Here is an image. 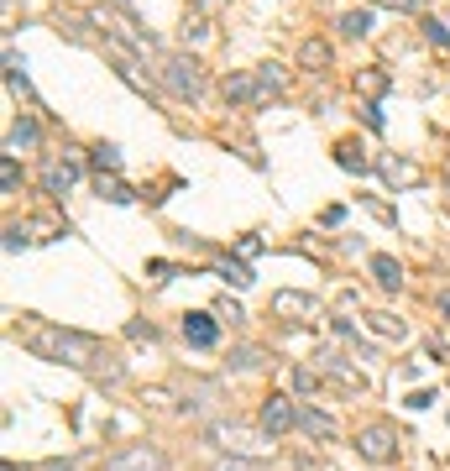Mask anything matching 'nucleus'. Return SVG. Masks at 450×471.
<instances>
[{"label": "nucleus", "mask_w": 450, "mask_h": 471, "mask_svg": "<svg viewBox=\"0 0 450 471\" xmlns=\"http://www.w3.org/2000/svg\"><path fill=\"white\" fill-rule=\"evenodd\" d=\"M100 194L110 199V205H131V199H137V194H131V183H121V178H105V173H100Z\"/></svg>", "instance_id": "nucleus-20"}, {"label": "nucleus", "mask_w": 450, "mask_h": 471, "mask_svg": "<svg viewBox=\"0 0 450 471\" xmlns=\"http://www.w3.org/2000/svg\"><path fill=\"white\" fill-rule=\"evenodd\" d=\"M335 163L346 168V173H367V157H362V147H356V142H340L335 147Z\"/></svg>", "instance_id": "nucleus-19"}, {"label": "nucleus", "mask_w": 450, "mask_h": 471, "mask_svg": "<svg viewBox=\"0 0 450 471\" xmlns=\"http://www.w3.org/2000/svg\"><path fill=\"white\" fill-rule=\"evenodd\" d=\"M372 6H393V11H414V0H372Z\"/></svg>", "instance_id": "nucleus-31"}, {"label": "nucleus", "mask_w": 450, "mask_h": 471, "mask_svg": "<svg viewBox=\"0 0 450 471\" xmlns=\"http://www.w3.org/2000/svg\"><path fill=\"white\" fill-rule=\"evenodd\" d=\"M330 58H335V47H330L325 37H309V42L299 47V63H304V69H309V74H320V69H330Z\"/></svg>", "instance_id": "nucleus-11"}, {"label": "nucleus", "mask_w": 450, "mask_h": 471, "mask_svg": "<svg viewBox=\"0 0 450 471\" xmlns=\"http://www.w3.org/2000/svg\"><path fill=\"white\" fill-rule=\"evenodd\" d=\"M126 335H131V341H147V346L157 341V330H152V325H142V319H131V325H126Z\"/></svg>", "instance_id": "nucleus-27"}, {"label": "nucleus", "mask_w": 450, "mask_h": 471, "mask_svg": "<svg viewBox=\"0 0 450 471\" xmlns=\"http://www.w3.org/2000/svg\"><path fill=\"white\" fill-rule=\"evenodd\" d=\"M115 168H121V147H115V142H100V147H95V173H115Z\"/></svg>", "instance_id": "nucleus-21"}, {"label": "nucleus", "mask_w": 450, "mask_h": 471, "mask_svg": "<svg viewBox=\"0 0 450 471\" xmlns=\"http://www.w3.org/2000/svg\"><path fill=\"white\" fill-rule=\"evenodd\" d=\"M220 278H225V283H236V288H246V283H257V278H251V267H246V262H231V257L220 262Z\"/></svg>", "instance_id": "nucleus-23"}, {"label": "nucleus", "mask_w": 450, "mask_h": 471, "mask_svg": "<svg viewBox=\"0 0 450 471\" xmlns=\"http://www.w3.org/2000/svg\"><path fill=\"white\" fill-rule=\"evenodd\" d=\"M445 21H450V16H445Z\"/></svg>", "instance_id": "nucleus-34"}, {"label": "nucleus", "mask_w": 450, "mask_h": 471, "mask_svg": "<svg viewBox=\"0 0 450 471\" xmlns=\"http://www.w3.org/2000/svg\"><path fill=\"white\" fill-rule=\"evenodd\" d=\"M335 26H340V37H367V32H372V11L356 6V11H346V16H340Z\"/></svg>", "instance_id": "nucleus-15"}, {"label": "nucleus", "mask_w": 450, "mask_h": 471, "mask_svg": "<svg viewBox=\"0 0 450 471\" xmlns=\"http://www.w3.org/2000/svg\"><path fill=\"white\" fill-rule=\"evenodd\" d=\"M26 351L47 356V361H63L74 372H89L100 382H121V361H115L95 335H79V330H32L26 335Z\"/></svg>", "instance_id": "nucleus-1"}, {"label": "nucleus", "mask_w": 450, "mask_h": 471, "mask_svg": "<svg viewBox=\"0 0 450 471\" xmlns=\"http://www.w3.org/2000/svg\"><path fill=\"white\" fill-rule=\"evenodd\" d=\"M356 89H362L367 100H377V94H388V74H382V69H362V74H356Z\"/></svg>", "instance_id": "nucleus-17"}, {"label": "nucleus", "mask_w": 450, "mask_h": 471, "mask_svg": "<svg viewBox=\"0 0 450 471\" xmlns=\"http://www.w3.org/2000/svg\"><path fill=\"white\" fill-rule=\"evenodd\" d=\"M257 79H262V89H267V100H272V94H283V89H288V74L277 69V63H257Z\"/></svg>", "instance_id": "nucleus-18"}, {"label": "nucleus", "mask_w": 450, "mask_h": 471, "mask_svg": "<svg viewBox=\"0 0 450 471\" xmlns=\"http://www.w3.org/2000/svg\"><path fill=\"white\" fill-rule=\"evenodd\" d=\"M382 178H388L393 188H414L419 183V163H408V157H388V163H382Z\"/></svg>", "instance_id": "nucleus-12"}, {"label": "nucleus", "mask_w": 450, "mask_h": 471, "mask_svg": "<svg viewBox=\"0 0 450 471\" xmlns=\"http://www.w3.org/2000/svg\"><path fill=\"white\" fill-rule=\"evenodd\" d=\"M0 183H6V194H16V188H21V168H16V157H6V168H0Z\"/></svg>", "instance_id": "nucleus-25"}, {"label": "nucleus", "mask_w": 450, "mask_h": 471, "mask_svg": "<svg viewBox=\"0 0 450 471\" xmlns=\"http://www.w3.org/2000/svg\"><path fill=\"white\" fill-rule=\"evenodd\" d=\"M257 361H262V351H251V346H246V351H236V367H257Z\"/></svg>", "instance_id": "nucleus-30"}, {"label": "nucleus", "mask_w": 450, "mask_h": 471, "mask_svg": "<svg viewBox=\"0 0 450 471\" xmlns=\"http://www.w3.org/2000/svg\"><path fill=\"white\" fill-rule=\"evenodd\" d=\"M215 314H220V319H231V325H241V319H246V314H241V304H231V299H220Z\"/></svg>", "instance_id": "nucleus-28"}, {"label": "nucleus", "mask_w": 450, "mask_h": 471, "mask_svg": "<svg viewBox=\"0 0 450 471\" xmlns=\"http://www.w3.org/2000/svg\"><path fill=\"white\" fill-rule=\"evenodd\" d=\"M74 178H79V163H74V157H47V163H42V188H47V194H69V188H74Z\"/></svg>", "instance_id": "nucleus-7"}, {"label": "nucleus", "mask_w": 450, "mask_h": 471, "mask_svg": "<svg viewBox=\"0 0 450 471\" xmlns=\"http://www.w3.org/2000/svg\"><path fill=\"white\" fill-rule=\"evenodd\" d=\"M157 74H163V89L178 94V100H200L204 94V63L194 52H168Z\"/></svg>", "instance_id": "nucleus-2"}, {"label": "nucleus", "mask_w": 450, "mask_h": 471, "mask_svg": "<svg viewBox=\"0 0 450 471\" xmlns=\"http://www.w3.org/2000/svg\"><path fill=\"white\" fill-rule=\"evenodd\" d=\"M257 424H262V435H283V429H294L299 424V409H294V398H283V393H272L267 403H262V414H257Z\"/></svg>", "instance_id": "nucleus-3"}, {"label": "nucleus", "mask_w": 450, "mask_h": 471, "mask_svg": "<svg viewBox=\"0 0 450 471\" xmlns=\"http://www.w3.org/2000/svg\"><path fill=\"white\" fill-rule=\"evenodd\" d=\"M215 471H262L257 461H236V455H231V461H215Z\"/></svg>", "instance_id": "nucleus-29"}, {"label": "nucleus", "mask_w": 450, "mask_h": 471, "mask_svg": "<svg viewBox=\"0 0 450 471\" xmlns=\"http://www.w3.org/2000/svg\"><path fill=\"white\" fill-rule=\"evenodd\" d=\"M225 100H231V105H246V110H251V105H267V89H262V79H257V69H241V74H225Z\"/></svg>", "instance_id": "nucleus-4"}, {"label": "nucleus", "mask_w": 450, "mask_h": 471, "mask_svg": "<svg viewBox=\"0 0 450 471\" xmlns=\"http://www.w3.org/2000/svg\"><path fill=\"white\" fill-rule=\"evenodd\" d=\"M393 429L388 424H367L362 435H356V450H362V461H372V466H382V461H393Z\"/></svg>", "instance_id": "nucleus-5"}, {"label": "nucleus", "mask_w": 450, "mask_h": 471, "mask_svg": "<svg viewBox=\"0 0 450 471\" xmlns=\"http://www.w3.org/2000/svg\"><path fill=\"white\" fill-rule=\"evenodd\" d=\"M204 435L220 440L225 450H262V435H251V429H241V424H209Z\"/></svg>", "instance_id": "nucleus-8"}, {"label": "nucleus", "mask_w": 450, "mask_h": 471, "mask_svg": "<svg viewBox=\"0 0 450 471\" xmlns=\"http://www.w3.org/2000/svg\"><path fill=\"white\" fill-rule=\"evenodd\" d=\"M11 152H21V147H37V120L32 115H21V120H11V137H6Z\"/></svg>", "instance_id": "nucleus-16"}, {"label": "nucleus", "mask_w": 450, "mask_h": 471, "mask_svg": "<svg viewBox=\"0 0 450 471\" xmlns=\"http://www.w3.org/2000/svg\"><path fill=\"white\" fill-rule=\"evenodd\" d=\"M425 42L445 52V47H450V21H440V16H429V21H425Z\"/></svg>", "instance_id": "nucleus-22"}, {"label": "nucleus", "mask_w": 450, "mask_h": 471, "mask_svg": "<svg viewBox=\"0 0 450 471\" xmlns=\"http://www.w3.org/2000/svg\"><path fill=\"white\" fill-rule=\"evenodd\" d=\"M372 330L377 335H398V341H403V319H393V314H372Z\"/></svg>", "instance_id": "nucleus-24"}, {"label": "nucleus", "mask_w": 450, "mask_h": 471, "mask_svg": "<svg viewBox=\"0 0 450 471\" xmlns=\"http://www.w3.org/2000/svg\"><path fill=\"white\" fill-rule=\"evenodd\" d=\"M183 341H189L194 351H209V346L220 341V319H215V314H204V309L183 314Z\"/></svg>", "instance_id": "nucleus-6"}, {"label": "nucleus", "mask_w": 450, "mask_h": 471, "mask_svg": "<svg viewBox=\"0 0 450 471\" xmlns=\"http://www.w3.org/2000/svg\"><path fill=\"white\" fill-rule=\"evenodd\" d=\"M272 314H314V299L309 293H272Z\"/></svg>", "instance_id": "nucleus-13"}, {"label": "nucleus", "mask_w": 450, "mask_h": 471, "mask_svg": "<svg viewBox=\"0 0 450 471\" xmlns=\"http://www.w3.org/2000/svg\"><path fill=\"white\" fill-rule=\"evenodd\" d=\"M299 429H304V435L330 440V435H335V419H330V414H320V409H299Z\"/></svg>", "instance_id": "nucleus-14"}, {"label": "nucleus", "mask_w": 450, "mask_h": 471, "mask_svg": "<svg viewBox=\"0 0 450 471\" xmlns=\"http://www.w3.org/2000/svg\"><path fill=\"white\" fill-rule=\"evenodd\" d=\"M26 246H32V236H26L21 225H11L6 231V251H26Z\"/></svg>", "instance_id": "nucleus-26"}, {"label": "nucleus", "mask_w": 450, "mask_h": 471, "mask_svg": "<svg viewBox=\"0 0 450 471\" xmlns=\"http://www.w3.org/2000/svg\"><path fill=\"white\" fill-rule=\"evenodd\" d=\"M225 6V0H200V11H220Z\"/></svg>", "instance_id": "nucleus-33"}, {"label": "nucleus", "mask_w": 450, "mask_h": 471, "mask_svg": "<svg viewBox=\"0 0 450 471\" xmlns=\"http://www.w3.org/2000/svg\"><path fill=\"white\" fill-rule=\"evenodd\" d=\"M372 278H377V288L398 293V288H403V267H398V257H388V251H377V257H372Z\"/></svg>", "instance_id": "nucleus-10"}, {"label": "nucleus", "mask_w": 450, "mask_h": 471, "mask_svg": "<svg viewBox=\"0 0 450 471\" xmlns=\"http://www.w3.org/2000/svg\"><path fill=\"white\" fill-rule=\"evenodd\" d=\"M440 314H445V319H450V288H445V293H440Z\"/></svg>", "instance_id": "nucleus-32"}, {"label": "nucleus", "mask_w": 450, "mask_h": 471, "mask_svg": "<svg viewBox=\"0 0 450 471\" xmlns=\"http://www.w3.org/2000/svg\"><path fill=\"white\" fill-rule=\"evenodd\" d=\"M105 471H163V461H157V450L137 446V450H121V455H110V466H105Z\"/></svg>", "instance_id": "nucleus-9"}]
</instances>
